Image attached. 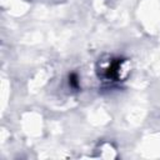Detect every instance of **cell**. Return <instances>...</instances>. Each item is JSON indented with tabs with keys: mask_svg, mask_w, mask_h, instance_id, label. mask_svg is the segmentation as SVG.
Masks as SVG:
<instances>
[{
	"mask_svg": "<svg viewBox=\"0 0 160 160\" xmlns=\"http://www.w3.org/2000/svg\"><path fill=\"white\" fill-rule=\"evenodd\" d=\"M69 85L71 88H74V89H78L79 88V78H78V75L75 72H71L69 75Z\"/></svg>",
	"mask_w": 160,
	"mask_h": 160,
	"instance_id": "obj_1",
	"label": "cell"
}]
</instances>
